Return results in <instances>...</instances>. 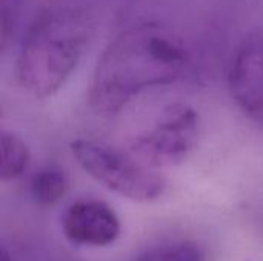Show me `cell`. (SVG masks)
Instances as JSON below:
<instances>
[{
	"instance_id": "obj_1",
	"label": "cell",
	"mask_w": 263,
	"mask_h": 261,
	"mask_svg": "<svg viewBox=\"0 0 263 261\" xmlns=\"http://www.w3.org/2000/svg\"><path fill=\"white\" fill-rule=\"evenodd\" d=\"M188 66L190 52L174 32L151 22L131 25L99 57L89 103L100 115H117L145 91L177 82Z\"/></svg>"
},
{
	"instance_id": "obj_2",
	"label": "cell",
	"mask_w": 263,
	"mask_h": 261,
	"mask_svg": "<svg viewBox=\"0 0 263 261\" xmlns=\"http://www.w3.org/2000/svg\"><path fill=\"white\" fill-rule=\"evenodd\" d=\"M96 31L85 0H49L34 17L15 58L18 86L35 98L52 97L76 72Z\"/></svg>"
},
{
	"instance_id": "obj_3",
	"label": "cell",
	"mask_w": 263,
	"mask_h": 261,
	"mask_svg": "<svg viewBox=\"0 0 263 261\" xmlns=\"http://www.w3.org/2000/svg\"><path fill=\"white\" fill-rule=\"evenodd\" d=\"M71 152L89 177L128 200L154 202L166 189V180L159 169L143 163L131 151L92 138H77L71 143Z\"/></svg>"
},
{
	"instance_id": "obj_4",
	"label": "cell",
	"mask_w": 263,
	"mask_h": 261,
	"mask_svg": "<svg viewBox=\"0 0 263 261\" xmlns=\"http://www.w3.org/2000/svg\"><path fill=\"white\" fill-rule=\"evenodd\" d=\"M200 129L199 111L188 103L176 102L131 140L129 151L151 168H173L186 162L196 151Z\"/></svg>"
},
{
	"instance_id": "obj_5",
	"label": "cell",
	"mask_w": 263,
	"mask_h": 261,
	"mask_svg": "<svg viewBox=\"0 0 263 261\" xmlns=\"http://www.w3.org/2000/svg\"><path fill=\"white\" fill-rule=\"evenodd\" d=\"M228 89L242 114L263 128V29L250 32L233 52Z\"/></svg>"
},
{
	"instance_id": "obj_6",
	"label": "cell",
	"mask_w": 263,
	"mask_h": 261,
	"mask_svg": "<svg viewBox=\"0 0 263 261\" xmlns=\"http://www.w3.org/2000/svg\"><path fill=\"white\" fill-rule=\"evenodd\" d=\"M62 232L76 246L106 248L120 237L122 222L106 202L80 198L66 208L62 217Z\"/></svg>"
},
{
	"instance_id": "obj_7",
	"label": "cell",
	"mask_w": 263,
	"mask_h": 261,
	"mask_svg": "<svg viewBox=\"0 0 263 261\" xmlns=\"http://www.w3.org/2000/svg\"><path fill=\"white\" fill-rule=\"evenodd\" d=\"M28 189L35 205L52 208L60 203L68 194L69 178L66 171L60 165L49 163L32 174Z\"/></svg>"
},
{
	"instance_id": "obj_8",
	"label": "cell",
	"mask_w": 263,
	"mask_h": 261,
	"mask_svg": "<svg viewBox=\"0 0 263 261\" xmlns=\"http://www.w3.org/2000/svg\"><path fill=\"white\" fill-rule=\"evenodd\" d=\"M0 178L2 182H14L20 178L31 162V152L22 137L12 131H2L0 137Z\"/></svg>"
},
{
	"instance_id": "obj_9",
	"label": "cell",
	"mask_w": 263,
	"mask_h": 261,
	"mask_svg": "<svg viewBox=\"0 0 263 261\" xmlns=\"http://www.w3.org/2000/svg\"><path fill=\"white\" fill-rule=\"evenodd\" d=\"M134 261H208V258L200 245L190 240H180L151 248Z\"/></svg>"
},
{
	"instance_id": "obj_10",
	"label": "cell",
	"mask_w": 263,
	"mask_h": 261,
	"mask_svg": "<svg viewBox=\"0 0 263 261\" xmlns=\"http://www.w3.org/2000/svg\"><path fill=\"white\" fill-rule=\"evenodd\" d=\"M23 0H2V32H0V42H2V51H5L11 42V37L14 35L17 22L20 18Z\"/></svg>"
},
{
	"instance_id": "obj_11",
	"label": "cell",
	"mask_w": 263,
	"mask_h": 261,
	"mask_svg": "<svg viewBox=\"0 0 263 261\" xmlns=\"http://www.w3.org/2000/svg\"><path fill=\"white\" fill-rule=\"evenodd\" d=\"M0 261H17L5 243L2 245V249H0Z\"/></svg>"
}]
</instances>
